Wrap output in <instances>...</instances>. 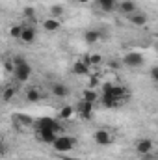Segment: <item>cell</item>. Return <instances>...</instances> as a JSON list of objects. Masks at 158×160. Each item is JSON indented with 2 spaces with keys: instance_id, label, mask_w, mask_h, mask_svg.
<instances>
[{
  "instance_id": "cell-1",
  "label": "cell",
  "mask_w": 158,
  "mask_h": 160,
  "mask_svg": "<svg viewBox=\"0 0 158 160\" xmlns=\"http://www.w3.org/2000/svg\"><path fill=\"white\" fill-rule=\"evenodd\" d=\"M13 63H15V71H13V78L17 82H26V80L32 77V65L26 62V58L22 56H15L13 58Z\"/></svg>"
},
{
  "instance_id": "cell-2",
  "label": "cell",
  "mask_w": 158,
  "mask_h": 160,
  "mask_svg": "<svg viewBox=\"0 0 158 160\" xmlns=\"http://www.w3.org/2000/svg\"><path fill=\"white\" fill-rule=\"evenodd\" d=\"M121 63H123L125 67H128V69H138V67H141V65L145 63V58H143L141 52L132 50V52H126V54L123 56Z\"/></svg>"
},
{
  "instance_id": "cell-3",
  "label": "cell",
  "mask_w": 158,
  "mask_h": 160,
  "mask_svg": "<svg viewBox=\"0 0 158 160\" xmlns=\"http://www.w3.org/2000/svg\"><path fill=\"white\" fill-rule=\"evenodd\" d=\"M75 145H77L75 138H71V136H58L54 140V143H52V149L56 153H67V151L75 149Z\"/></svg>"
},
{
  "instance_id": "cell-4",
  "label": "cell",
  "mask_w": 158,
  "mask_h": 160,
  "mask_svg": "<svg viewBox=\"0 0 158 160\" xmlns=\"http://www.w3.org/2000/svg\"><path fill=\"white\" fill-rule=\"evenodd\" d=\"M134 149H136V153L138 155H149V153H153V149H155V143H153V140L151 138H140L138 142H136V145H134Z\"/></svg>"
},
{
  "instance_id": "cell-5",
  "label": "cell",
  "mask_w": 158,
  "mask_h": 160,
  "mask_svg": "<svg viewBox=\"0 0 158 160\" xmlns=\"http://www.w3.org/2000/svg\"><path fill=\"white\" fill-rule=\"evenodd\" d=\"M93 142L97 143V145H110L112 142H114V138H112V134L108 132V130H104V128H99V130H95L93 132Z\"/></svg>"
},
{
  "instance_id": "cell-6",
  "label": "cell",
  "mask_w": 158,
  "mask_h": 160,
  "mask_svg": "<svg viewBox=\"0 0 158 160\" xmlns=\"http://www.w3.org/2000/svg\"><path fill=\"white\" fill-rule=\"evenodd\" d=\"M77 114H78L82 119H89L93 116V102H87V101H80L77 104Z\"/></svg>"
},
{
  "instance_id": "cell-7",
  "label": "cell",
  "mask_w": 158,
  "mask_h": 160,
  "mask_svg": "<svg viewBox=\"0 0 158 160\" xmlns=\"http://www.w3.org/2000/svg\"><path fill=\"white\" fill-rule=\"evenodd\" d=\"M37 38V30L34 24H24V30H22V36H21V41L24 45H32Z\"/></svg>"
},
{
  "instance_id": "cell-8",
  "label": "cell",
  "mask_w": 158,
  "mask_h": 160,
  "mask_svg": "<svg viewBox=\"0 0 158 160\" xmlns=\"http://www.w3.org/2000/svg\"><path fill=\"white\" fill-rule=\"evenodd\" d=\"M41 26H43V30H45V32H48V34H54V32H58V30L62 28V19L48 17V19H45V21L41 22Z\"/></svg>"
},
{
  "instance_id": "cell-9",
  "label": "cell",
  "mask_w": 158,
  "mask_h": 160,
  "mask_svg": "<svg viewBox=\"0 0 158 160\" xmlns=\"http://www.w3.org/2000/svg\"><path fill=\"white\" fill-rule=\"evenodd\" d=\"M117 8H119V11L121 13H125L126 17H130L132 13H136L138 11V6H136V2L134 0H121L117 4Z\"/></svg>"
},
{
  "instance_id": "cell-10",
  "label": "cell",
  "mask_w": 158,
  "mask_h": 160,
  "mask_svg": "<svg viewBox=\"0 0 158 160\" xmlns=\"http://www.w3.org/2000/svg\"><path fill=\"white\" fill-rule=\"evenodd\" d=\"M71 71H73V75H77V77H87V75H89V65H87L84 60H78V62L73 63Z\"/></svg>"
},
{
  "instance_id": "cell-11",
  "label": "cell",
  "mask_w": 158,
  "mask_h": 160,
  "mask_svg": "<svg viewBox=\"0 0 158 160\" xmlns=\"http://www.w3.org/2000/svg\"><path fill=\"white\" fill-rule=\"evenodd\" d=\"M50 91H52V95H54L56 99H65V97L69 95V88H67L65 84H62V82H56V84H52Z\"/></svg>"
},
{
  "instance_id": "cell-12",
  "label": "cell",
  "mask_w": 158,
  "mask_h": 160,
  "mask_svg": "<svg viewBox=\"0 0 158 160\" xmlns=\"http://www.w3.org/2000/svg\"><path fill=\"white\" fill-rule=\"evenodd\" d=\"M101 38H104V36H102L99 30H86V32H84V41H86L87 45H95Z\"/></svg>"
},
{
  "instance_id": "cell-13",
  "label": "cell",
  "mask_w": 158,
  "mask_h": 160,
  "mask_svg": "<svg viewBox=\"0 0 158 160\" xmlns=\"http://www.w3.org/2000/svg\"><path fill=\"white\" fill-rule=\"evenodd\" d=\"M128 21H130V24H134V26H145V24H147V17H145V13H141V11L132 13V15L128 17Z\"/></svg>"
},
{
  "instance_id": "cell-14",
  "label": "cell",
  "mask_w": 158,
  "mask_h": 160,
  "mask_svg": "<svg viewBox=\"0 0 158 160\" xmlns=\"http://www.w3.org/2000/svg\"><path fill=\"white\" fill-rule=\"evenodd\" d=\"M41 97H43V93L37 88H28L26 89V101L28 102H37V101H41Z\"/></svg>"
},
{
  "instance_id": "cell-15",
  "label": "cell",
  "mask_w": 158,
  "mask_h": 160,
  "mask_svg": "<svg viewBox=\"0 0 158 160\" xmlns=\"http://www.w3.org/2000/svg\"><path fill=\"white\" fill-rule=\"evenodd\" d=\"M15 93H17V88H15V86H6L4 91H2V101H4V102L13 101V99H15Z\"/></svg>"
},
{
  "instance_id": "cell-16",
  "label": "cell",
  "mask_w": 158,
  "mask_h": 160,
  "mask_svg": "<svg viewBox=\"0 0 158 160\" xmlns=\"http://www.w3.org/2000/svg\"><path fill=\"white\" fill-rule=\"evenodd\" d=\"M82 99H84V101H87V102H95V101L99 99V95H97V91H95V89L86 88V89L82 91Z\"/></svg>"
},
{
  "instance_id": "cell-17",
  "label": "cell",
  "mask_w": 158,
  "mask_h": 160,
  "mask_svg": "<svg viewBox=\"0 0 158 160\" xmlns=\"http://www.w3.org/2000/svg\"><path fill=\"white\" fill-rule=\"evenodd\" d=\"M99 6H101V9L106 11V13H110V11H114V9L117 8L116 0H99Z\"/></svg>"
},
{
  "instance_id": "cell-18",
  "label": "cell",
  "mask_w": 158,
  "mask_h": 160,
  "mask_svg": "<svg viewBox=\"0 0 158 160\" xmlns=\"http://www.w3.org/2000/svg\"><path fill=\"white\" fill-rule=\"evenodd\" d=\"M50 15H52L54 19H62V17L65 15V8L60 6V4H54V6H50Z\"/></svg>"
},
{
  "instance_id": "cell-19",
  "label": "cell",
  "mask_w": 158,
  "mask_h": 160,
  "mask_svg": "<svg viewBox=\"0 0 158 160\" xmlns=\"http://www.w3.org/2000/svg\"><path fill=\"white\" fill-rule=\"evenodd\" d=\"M75 114H77V108H75V106H69V104L60 110V118H62V119H69V118H73Z\"/></svg>"
},
{
  "instance_id": "cell-20",
  "label": "cell",
  "mask_w": 158,
  "mask_h": 160,
  "mask_svg": "<svg viewBox=\"0 0 158 160\" xmlns=\"http://www.w3.org/2000/svg\"><path fill=\"white\" fill-rule=\"evenodd\" d=\"M84 62H86L89 67H95V65H101L102 58H101L99 54H91V56H84Z\"/></svg>"
},
{
  "instance_id": "cell-21",
  "label": "cell",
  "mask_w": 158,
  "mask_h": 160,
  "mask_svg": "<svg viewBox=\"0 0 158 160\" xmlns=\"http://www.w3.org/2000/svg\"><path fill=\"white\" fill-rule=\"evenodd\" d=\"M22 30H24V24H15V26H11V28H9V36H11L13 39H21Z\"/></svg>"
},
{
  "instance_id": "cell-22",
  "label": "cell",
  "mask_w": 158,
  "mask_h": 160,
  "mask_svg": "<svg viewBox=\"0 0 158 160\" xmlns=\"http://www.w3.org/2000/svg\"><path fill=\"white\" fill-rule=\"evenodd\" d=\"M22 15H24L28 21H34V17H36V9H34L32 6H26V8L22 9Z\"/></svg>"
},
{
  "instance_id": "cell-23",
  "label": "cell",
  "mask_w": 158,
  "mask_h": 160,
  "mask_svg": "<svg viewBox=\"0 0 158 160\" xmlns=\"http://www.w3.org/2000/svg\"><path fill=\"white\" fill-rule=\"evenodd\" d=\"M149 77H151L153 82H156L158 84V65H153V67L149 69Z\"/></svg>"
},
{
  "instance_id": "cell-24",
  "label": "cell",
  "mask_w": 158,
  "mask_h": 160,
  "mask_svg": "<svg viewBox=\"0 0 158 160\" xmlns=\"http://www.w3.org/2000/svg\"><path fill=\"white\" fill-rule=\"evenodd\" d=\"M4 69H6V73H13V71H15L13 60H6V62H4Z\"/></svg>"
},
{
  "instance_id": "cell-25",
  "label": "cell",
  "mask_w": 158,
  "mask_h": 160,
  "mask_svg": "<svg viewBox=\"0 0 158 160\" xmlns=\"http://www.w3.org/2000/svg\"><path fill=\"white\" fill-rule=\"evenodd\" d=\"M97 84H99V77H89V82H87V88H91V89H95L97 88Z\"/></svg>"
},
{
  "instance_id": "cell-26",
  "label": "cell",
  "mask_w": 158,
  "mask_h": 160,
  "mask_svg": "<svg viewBox=\"0 0 158 160\" xmlns=\"http://www.w3.org/2000/svg\"><path fill=\"white\" fill-rule=\"evenodd\" d=\"M62 160H82V158H77V157H67V155H62Z\"/></svg>"
},
{
  "instance_id": "cell-27",
  "label": "cell",
  "mask_w": 158,
  "mask_h": 160,
  "mask_svg": "<svg viewBox=\"0 0 158 160\" xmlns=\"http://www.w3.org/2000/svg\"><path fill=\"white\" fill-rule=\"evenodd\" d=\"M110 67H114V69H117V67H121V65H119L117 62H110Z\"/></svg>"
},
{
  "instance_id": "cell-28",
  "label": "cell",
  "mask_w": 158,
  "mask_h": 160,
  "mask_svg": "<svg viewBox=\"0 0 158 160\" xmlns=\"http://www.w3.org/2000/svg\"><path fill=\"white\" fill-rule=\"evenodd\" d=\"M75 2H78V4H87L89 0H75Z\"/></svg>"
}]
</instances>
